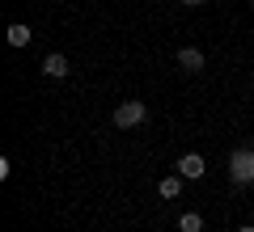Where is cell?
<instances>
[{
  "label": "cell",
  "instance_id": "1",
  "mask_svg": "<svg viewBox=\"0 0 254 232\" xmlns=\"http://www.w3.org/2000/svg\"><path fill=\"white\" fill-rule=\"evenodd\" d=\"M229 182L233 186H254V148L229 152Z\"/></svg>",
  "mask_w": 254,
  "mask_h": 232
},
{
  "label": "cell",
  "instance_id": "2",
  "mask_svg": "<svg viewBox=\"0 0 254 232\" xmlns=\"http://www.w3.org/2000/svg\"><path fill=\"white\" fill-rule=\"evenodd\" d=\"M144 123H148V106L144 101L131 97V101H119L115 106V127L119 131H131V127H144Z\"/></svg>",
  "mask_w": 254,
  "mask_h": 232
},
{
  "label": "cell",
  "instance_id": "3",
  "mask_svg": "<svg viewBox=\"0 0 254 232\" xmlns=\"http://www.w3.org/2000/svg\"><path fill=\"white\" fill-rule=\"evenodd\" d=\"M174 169H178L182 178L199 182L203 173H208V165H203V156H199V152H182V156H178V165H174Z\"/></svg>",
  "mask_w": 254,
  "mask_h": 232
},
{
  "label": "cell",
  "instance_id": "4",
  "mask_svg": "<svg viewBox=\"0 0 254 232\" xmlns=\"http://www.w3.org/2000/svg\"><path fill=\"white\" fill-rule=\"evenodd\" d=\"M68 72H72V68H68V59H64L60 51H51V55L43 59V76H51V81H64Z\"/></svg>",
  "mask_w": 254,
  "mask_h": 232
},
{
  "label": "cell",
  "instance_id": "5",
  "mask_svg": "<svg viewBox=\"0 0 254 232\" xmlns=\"http://www.w3.org/2000/svg\"><path fill=\"white\" fill-rule=\"evenodd\" d=\"M178 68L182 72H203V51L199 46H178Z\"/></svg>",
  "mask_w": 254,
  "mask_h": 232
},
{
  "label": "cell",
  "instance_id": "6",
  "mask_svg": "<svg viewBox=\"0 0 254 232\" xmlns=\"http://www.w3.org/2000/svg\"><path fill=\"white\" fill-rule=\"evenodd\" d=\"M4 38H9V46H30L34 43V30H30L26 21H13V26L4 30Z\"/></svg>",
  "mask_w": 254,
  "mask_h": 232
},
{
  "label": "cell",
  "instance_id": "7",
  "mask_svg": "<svg viewBox=\"0 0 254 232\" xmlns=\"http://www.w3.org/2000/svg\"><path fill=\"white\" fill-rule=\"evenodd\" d=\"M157 194H161V198H178V194H182V173L161 178V182H157Z\"/></svg>",
  "mask_w": 254,
  "mask_h": 232
},
{
  "label": "cell",
  "instance_id": "8",
  "mask_svg": "<svg viewBox=\"0 0 254 232\" xmlns=\"http://www.w3.org/2000/svg\"><path fill=\"white\" fill-rule=\"evenodd\" d=\"M178 232H203V215L199 211H182L178 215Z\"/></svg>",
  "mask_w": 254,
  "mask_h": 232
},
{
  "label": "cell",
  "instance_id": "9",
  "mask_svg": "<svg viewBox=\"0 0 254 232\" xmlns=\"http://www.w3.org/2000/svg\"><path fill=\"white\" fill-rule=\"evenodd\" d=\"M182 4H187V9H199V4H208V0H182Z\"/></svg>",
  "mask_w": 254,
  "mask_h": 232
},
{
  "label": "cell",
  "instance_id": "10",
  "mask_svg": "<svg viewBox=\"0 0 254 232\" xmlns=\"http://www.w3.org/2000/svg\"><path fill=\"white\" fill-rule=\"evenodd\" d=\"M237 232H254V224H242V228H237Z\"/></svg>",
  "mask_w": 254,
  "mask_h": 232
}]
</instances>
